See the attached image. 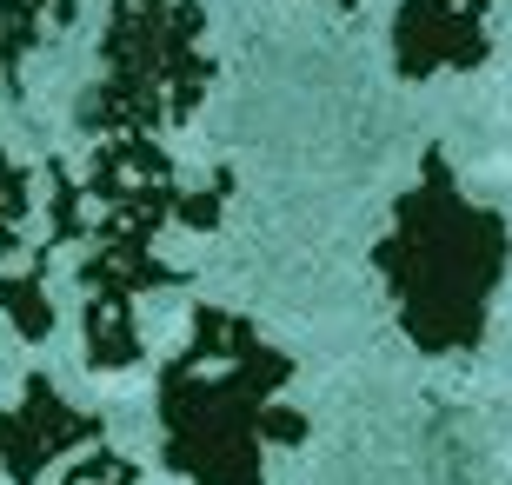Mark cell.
Masks as SVG:
<instances>
[{
  "instance_id": "obj_1",
  "label": "cell",
  "mask_w": 512,
  "mask_h": 485,
  "mask_svg": "<svg viewBox=\"0 0 512 485\" xmlns=\"http://www.w3.org/2000/svg\"><path fill=\"white\" fill-rule=\"evenodd\" d=\"M280 353H266L247 319L200 306L193 346L160 373V439L167 466L193 485H260V439H300L293 412H273V386H286Z\"/></svg>"
},
{
  "instance_id": "obj_2",
  "label": "cell",
  "mask_w": 512,
  "mask_h": 485,
  "mask_svg": "<svg viewBox=\"0 0 512 485\" xmlns=\"http://www.w3.org/2000/svg\"><path fill=\"white\" fill-rule=\"evenodd\" d=\"M207 87V60L193 47V7L173 0H114L107 27V80L87 100L94 133H147L193 113Z\"/></svg>"
},
{
  "instance_id": "obj_3",
  "label": "cell",
  "mask_w": 512,
  "mask_h": 485,
  "mask_svg": "<svg viewBox=\"0 0 512 485\" xmlns=\"http://www.w3.org/2000/svg\"><path fill=\"white\" fill-rule=\"evenodd\" d=\"M94 439H100V419L67 406L47 373L27 379L14 406H0V472L14 485H40V472L54 466L60 452L94 446Z\"/></svg>"
},
{
  "instance_id": "obj_4",
  "label": "cell",
  "mask_w": 512,
  "mask_h": 485,
  "mask_svg": "<svg viewBox=\"0 0 512 485\" xmlns=\"http://www.w3.org/2000/svg\"><path fill=\"white\" fill-rule=\"evenodd\" d=\"M47 246L34 253L27 273H0V319L14 326L20 339H47L54 333V306H47Z\"/></svg>"
},
{
  "instance_id": "obj_5",
  "label": "cell",
  "mask_w": 512,
  "mask_h": 485,
  "mask_svg": "<svg viewBox=\"0 0 512 485\" xmlns=\"http://www.w3.org/2000/svg\"><path fill=\"white\" fill-rule=\"evenodd\" d=\"M67 14H74V0H0V74L14 80L20 54H27L47 27H60Z\"/></svg>"
},
{
  "instance_id": "obj_6",
  "label": "cell",
  "mask_w": 512,
  "mask_h": 485,
  "mask_svg": "<svg viewBox=\"0 0 512 485\" xmlns=\"http://www.w3.org/2000/svg\"><path fill=\"white\" fill-rule=\"evenodd\" d=\"M27 206H34L27 173L0 153V260H14V253H20V220H27Z\"/></svg>"
},
{
  "instance_id": "obj_7",
  "label": "cell",
  "mask_w": 512,
  "mask_h": 485,
  "mask_svg": "<svg viewBox=\"0 0 512 485\" xmlns=\"http://www.w3.org/2000/svg\"><path fill=\"white\" fill-rule=\"evenodd\" d=\"M60 485H133V466L120 452H87L74 466V479H60Z\"/></svg>"
}]
</instances>
